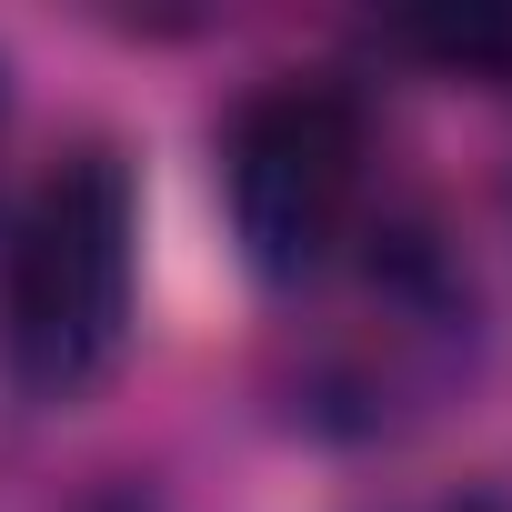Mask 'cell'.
I'll list each match as a JSON object with an SVG mask.
<instances>
[{"instance_id":"1","label":"cell","mask_w":512,"mask_h":512,"mask_svg":"<svg viewBox=\"0 0 512 512\" xmlns=\"http://www.w3.org/2000/svg\"><path fill=\"white\" fill-rule=\"evenodd\" d=\"M482 302L432 231H362L282 332V402L332 442H382L472 382Z\"/></svg>"},{"instance_id":"2","label":"cell","mask_w":512,"mask_h":512,"mask_svg":"<svg viewBox=\"0 0 512 512\" xmlns=\"http://www.w3.org/2000/svg\"><path fill=\"white\" fill-rule=\"evenodd\" d=\"M141 302V201L111 141L61 151L0 241V362L31 402H81L121 372Z\"/></svg>"},{"instance_id":"3","label":"cell","mask_w":512,"mask_h":512,"mask_svg":"<svg viewBox=\"0 0 512 512\" xmlns=\"http://www.w3.org/2000/svg\"><path fill=\"white\" fill-rule=\"evenodd\" d=\"M221 191L251 272L302 292L362 241L372 211V111L342 81H262L221 131Z\"/></svg>"},{"instance_id":"4","label":"cell","mask_w":512,"mask_h":512,"mask_svg":"<svg viewBox=\"0 0 512 512\" xmlns=\"http://www.w3.org/2000/svg\"><path fill=\"white\" fill-rule=\"evenodd\" d=\"M392 512H512V502L472 482V492H432V502H392Z\"/></svg>"},{"instance_id":"5","label":"cell","mask_w":512,"mask_h":512,"mask_svg":"<svg viewBox=\"0 0 512 512\" xmlns=\"http://www.w3.org/2000/svg\"><path fill=\"white\" fill-rule=\"evenodd\" d=\"M0 141H11V61H0Z\"/></svg>"}]
</instances>
